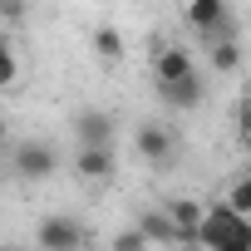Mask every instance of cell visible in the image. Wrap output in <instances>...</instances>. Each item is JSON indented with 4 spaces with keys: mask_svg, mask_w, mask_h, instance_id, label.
<instances>
[{
    "mask_svg": "<svg viewBox=\"0 0 251 251\" xmlns=\"http://www.w3.org/2000/svg\"><path fill=\"white\" fill-rule=\"evenodd\" d=\"M25 15H30L25 5H0V20H25Z\"/></svg>",
    "mask_w": 251,
    "mask_h": 251,
    "instance_id": "cell-18",
    "label": "cell"
},
{
    "mask_svg": "<svg viewBox=\"0 0 251 251\" xmlns=\"http://www.w3.org/2000/svg\"><path fill=\"white\" fill-rule=\"evenodd\" d=\"M133 226L148 236V246H182V241H177V226H173V217H168V207H143V212L133 217Z\"/></svg>",
    "mask_w": 251,
    "mask_h": 251,
    "instance_id": "cell-11",
    "label": "cell"
},
{
    "mask_svg": "<svg viewBox=\"0 0 251 251\" xmlns=\"http://www.w3.org/2000/svg\"><path fill=\"white\" fill-rule=\"evenodd\" d=\"M153 89H158V99H163L173 113H192V108L207 103V79H202V74H192V79H182V84H153Z\"/></svg>",
    "mask_w": 251,
    "mask_h": 251,
    "instance_id": "cell-9",
    "label": "cell"
},
{
    "mask_svg": "<svg viewBox=\"0 0 251 251\" xmlns=\"http://www.w3.org/2000/svg\"><path fill=\"white\" fill-rule=\"evenodd\" d=\"M192 74H202V69H197V59H192L187 45L173 40V45H158L153 50V84H182Z\"/></svg>",
    "mask_w": 251,
    "mask_h": 251,
    "instance_id": "cell-5",
    "label": "cell"
},
{
    "mask_svg": "<svg viewBox=\"0 0 251 251\" xmlns=\"http://www.w3.org/2000/svg\"><path fill=\"white\" fill-rule=\"evenodd\" d=\"M133 148L148 168H168L177 158V133L168 128V123H138V133H133Z\"/></svg>",
    "mask_w": 251,
    "mask_h": 251,
    "instance_id": "cell-4",
    "label": "cell"
},
{
    "mask_svg": "<svg viewBox=\"0 0 251 251\" xmlns=\"http://www.w3.org/2000/svg\"><path fill=\"white\" fill-rule=\"evenodd\" d=\"M108 251H153V246H148V236H143L138 226H118V231L108 236Z\"/></svg>",
    "mask_w": 251,
    "mask_h": 251,
    "instance_id": "cell-15",
    "label": "cell"
},
{
    "mask_svg": "<svg viewBox=\"0 0 251 251\" xmlns=\"http://www.w3.org/2000/svg\"><path fill=\"white\" fill-rule=\"evenodd\" d=\"M168 217H173V226H177V241H182V246H197L207 207H202L197 197H173V202H168Z\"/></svg>",
    "mask_w": 251,
    "mask_h": 251,
    "instance_id": "cell-10",
    "label": "cell"
},
{
    "mask_svg": "<svg viewBox=\"0 0 251 251\" xmlns=\"http://www.w3.org/2000/svg\"><path fill=\"white\" fill-rule=\"evenodd\" d=\"M207 64H212V74H236L241 69V40L231 30L217 35V40H207Z\"/></svg>",
    "mask_w": 251,
    "mask_h": 251,
    "instance_id": "cell-13",
    "label": "cell"
},
{
    "mask_svg": "<svg viewBox=\"0 0 251 251\" xmlns=\"http://www.w3.org/2000/svg\"><path fill=\"white\" fill-rule=\"evenodd\" d=\"M182 25L192 35H202V40H217L231 25V5H226V0H192V5L182 10Z\"/></svg>",
    "mask_w": 251,
    "mask_h": 251,
    "instance_id": "cell-7",
    "label": "cell"
},
{
    "mask_svg": "<svg viewBox=\"0 0 251 251\" xmlns=\"http://www.w3.org/2000/svg\"><path fill=\"white\" fill-rule=\"evenodd\" d=\"M182 251H202V246H182Z\"/></svg>",
    "mask_w": 251,
    "mask_h": 251,
    "instance_id": "cell-20",
    "label": "cell"
},
{
    "mask_svg": "<svg viewBox=\"0 0 251 251\" xmlns=\"http://www.w3.org/2000/svg\"><path fill=\"white\" fill-rule=\"evenodd\" d=\"M222 202H226L236 217H251V173H246V177H236V182L226 187V197H222Z\"/></svg>",
    "mask_w": 251,
    "mask_h": 251,
    "instance_id": "cell-14",
    "label": "cell"
},
{
    "mask_svg": "<svg viewBox=\"0 0 251 251\" xmlns=\"http://www.w3.org/2000/svg\"><path fill=\"white\" fill-rule=\"evenodd\" d=\"M15 79H20V59H15L10 40L0 35V89H15Z\"/></svg>",
    "mask_w": 251,
    "mask_h": 251,
    "instance_id": "cell-16",
    "label": "cell"
},
{
    "mask_svg": "<svg viewBox=\"0 0 251 251\" xmlns=\"http://www.w3.org/2000/svg\"><path fill=\"white\" fill-rule=\"evenodd\" d=\"M59 148L50 143V138H25L20 148H15V177L20 182H45V177H54L59 173Z\"/></svg>",
    "mask_w": 251,
    "mask_h": 251,
    "instance_id": "cell-3",
    "label": "cell"
},
{
    "mask_svg": "<svg viewBox=\"0 0 251 251\" xmlns=\"http://www.w3.org/2000/svg\"><path fill=\"white\" fill-rule=\"evenodd\" d=\"M5 138H10V128H5V118H0V153H5Z\"/></svg>",
    "mask_w": 251,
    "mask_h": 251,
    "instance_id": "cell-19",
    "label": "cell"
},
{
    "mask_svg": "<svg viewBox=\"0 0 251 251\" xmlns=\"http://www.w3.org/2000/svg\"><path fill=\"white\" fill-rule=\"evenodd\" d=\"M89 50H94V59L118 64L123 54H128V40H123V30H118V25H94V30H89Z\"/></svg>",
    "mask_w": 251,
    "mask_h": 251,
    "instance_id": "cell-12",
    "label": "cell"
},
{
    "mask_svg": "<svg viewBox=\"0 0 251 251\" xmlns=\"http://www.w3.org/2000/svg\"><path fill=\"white\" fill-rule=\"evenodd\" d=\"M69 168H74V177H79V182H94V187H103V182H113V173H118V158H113V148H74Z\"/></svg>",
    "mask_w": 251,
    "mask_h": 251,
    "instance_id": "cell-8",
    "label": "cell"
},
{
    "mask_svg": "<svg viewBox=\"0 0 251 251\" xmlns=\"http://www.w3.org/2000/svg\"><path fill=\"white\" fill-rule=\"evenodd\" d=\"M236 123H241V143H246V148H251V99H246V103H241V118H236Z\"/></svg>",
    "mask_w": 251,
    "mask_h": 251,
    "instance_id": "cell-17",
    "label": "cell"
},
{
    "mask_svg": "<svg viewBox=\"0 0 251 251\" xmlns=\"http://www.w3.org/2000/svg\"><path fill=\"white\" fill-rule=\"evenodd\" d=\"M202 251H251V217H236L226 202H212L202 217Z\"/></svg>",
    "mask_w": 251,
    "mask_h": 251,
    "instance_id": "cell-1",
    "label": "cell"
},
{
    "mask_svg": "<svg viewBox=\"0 0 251 251\" xmlns=\"http://www.w3.org/2000/svg\"><path fill=\"white\" fill-rule=\"evenodd\" d=\"M74 138H79V148H113L118 118L108 108H79L74 113Z\"/></svg>",
    "mask_w": 251,
    "mask_h": 251,
    "instance_id": "cell-6",
    "label": "cell"
},
{
    "mask_svg": "<svg viewBox=\"0 0 251 251\" xmlns=\"http://www.w3.org/2000/svg\"><path fill=\"white\" fill-rule=\"evenodd\" d=\"M35 246L40 251H84L89 246V226L69 212H45L35 222Z\"/></svg>",
    "mask_w": 251,
    "mask_h": 251,
    "instance_id": "cell-2",
    "label": "cell"
}]
</instances>
